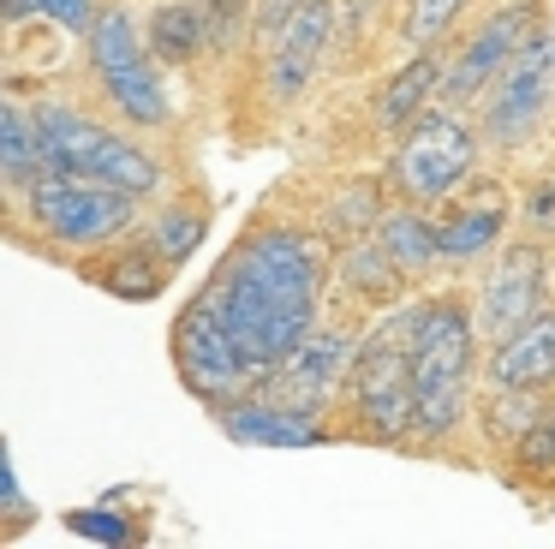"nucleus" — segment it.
<instances>
[{
  "instance_id": "obj_18",
  "label": "nucleus",
  "mask_w": 555,
  "mask_h": 549,
  "mask_svg": "<svg viewBox=\"0 0 555 549\" xmlns=\"http://www.w3.org/2000/svg\"><path fill=\"white\" fill-rule=\"evenodd\" d=\"M144 48L156 66H192L209 48V24H204V0H162L144 24Z\"/></svg>"
},
{
  "instance_id": "obj_31",
  "label": "nucleus",
  "mask_w": 555,
  "mask_h": 549,
  "mask_svg": "<svg viewBox=\"0 0 555 549\" xmlns=\"http://www.w3.org/2000/svg\"><path fill=\"white\" fill-rule=\"evenodd\" d=\"M7 24H13V0H0V30H7Z\"/></svg>"
},
{
  "instance_id": "obj_29",
  "label": "nucleus",
  "mask_w": 555,
  "mask_h": 549,
  "mask_svg": "<svg viewBox=\"0 0 555 549\" xmlns=\"http://www.w3.org/2000/svg\"><path fill=\"white\" fill-rule=\"evenodd\" d=\"M526 465H555V406L531 418V430H526Z\"/></svg>"
},
{
  "instance_id": "obj_7",
  "label": "nucleus",
  "mask_w": 555,
  "mask_h": 549,
  "mask_svg": "<svg viewBox=\"0 0 555 549\" xmlns=\"http://www.w3.org/2000/svg\"><path fill=\"white\" fill-rule=\"evenodd\" d=\"M555 114V18H538V30L502 60L478 95V131L495 150L526 143L543 119Z\"/></svg>"
},
{
  "instance_id": "obj_17",
  "label": "nucleus",
  "mask_w": 555,
  "mask_h": 549,
  "mask_svg": "<svg viewBox=\"0 0 555 549\" xmlns=\"http://www.w3.org/2000/svg\"><path fill=\"white\" fill-rule=\"evenodd\" d=\"M328 274H335V281L347 286V298H359V305H395V298L406 293V274H400L395 257L376 245V233L340 239V257L328 263Z\"/></svg>"
},
{
  "instance_id": "obj_16",
  "label": "nucleus",
  "mask_w": 555,
  "mask_h": 549,
  "mask_svg": "<svg viewBox=\"0 0 555 549\" xmlns=\"http://www.w3.org/2000/svg\"><path fill=\"white\" fill-rule=\"evenodd\" d=\"M78 281L102 286V293H114V298H132V305H150V298L168 293L173 269L150 251V239H132V245L108 239V245H96V251L78 257Z\"/></svg>"
},
{
  "instance_id": "obj_4",
  "label": "nucleus",
  "mask_w": 555,
  "mask_h": 549,
  "mask_svg": "<svg viewBox=\"0 0 555 549\" xmlns=\"http://www.w3.org/2000/svg\"><path fill=\"white\" fill-rule=\"evenodd\" d=\"M424 305L430 298H418V305H400L395 298V310L364 334L347 365L340 388H347L352 424L371 442H400L412 430V334L424 322Z\"/></svg>"
},
{
  "instance_id": "obj_25",
  "label": "nucleus",
  "mask_w": 555,
  "mask_h": 549,
  "mask_svg": "<svg viewBox=\"0 0 555 549\" xmlns=\"http://www.w3.org/2000/svg\"><path fill=\"white\" fill-rule=\"evenodd\" d=\"M18 18H49L61 24V30H90V18H96V0H13V24Z\"/></svg>"
},
{
  "instance_id": "obj_27",
  "label": "nucleus",
  "mask_w": 555,
  "mask_h": 549,
  "mask_svg": "<svg viewBox=\"0 0 555 549\" xmlns=\"http://www.w3.org/2000/svg\"><path fill=\"white\" fill-rule=\"evenodd\" d=\"M30 520H37V508L25 501V489H18V477H13V460L0 448V532H25Z\"/></svg>"
},
{
  "instance_id": "obj_13",
  "label": "nucleus",
  "mask_w": 555,
  "mask_h": 549,
  "mask_svg": "<svg viewBox=\"0 0 555 549\" xmlns=\"http://www.w3.org/2000/svg\"><path fill=\"white\" fill-rule=\"evenodd\" d=\"M328 48H335V0H305V7L263 42L269 95H275L281 107L299 102V95L311 90V78L323 72Z\"/></svg>"
},
{
  "instance_id": "obj_8",
  "label": "nucleus",
  "mask_w": 555,
  "mask_h": 549,
  "mask_svg": "<svg viewBox=\"0 0 555 549\" xmlns=\"http://www.w3.org/2000/svg\"><path fill=\"white\" fill-rule=\"evenodd\" d=\"M478 162V131L454 114V107H424L400 126L395 162H388V186L400 203H442Z\"/></svg>"
},
{
  "instance_id": "obj_2",
  "label": "nucleus",
  "mask_w": 555,
  "mask_h": 549,
  "mask_svg": "<svg viewBox=\"0 0 555 549\" xmlns=\"http://www.w3.org/2000/svg\"><path fill=\"white\" fill-rule=\"evenodd\" d=\"M478 370V329L460 298H430L412 334V430L424 442H442L460 430Z\"/></svg>"
},
{
  "instance_id": "obj_23",
  "label": "nucleus",
  "mask_w": 555,
  "mask_h": 549,
  "mask_svg": "<svg viewBox=\"0 0 555 549\" xmlns=\"http://www.w3.org/2000/svg\"><path fill=\"white\" fill-rule=\"evenodd\" d=\"M376 215H383V191L376 186H340V197L328 203V215H323V227H328V239H359V233H371L376 227Z\"/></svg>"
},
{
  "instance_id": "obj_1",
  "label": "nucleus",
  "mask_w": 555,
  "mask_h": 549,
  "mask_svg": "<svg viewBox=\"0 0 555 549\" xmlns=\"http://www.w3.org/2000/svg\"><path fill=\"white\" fill-rule=\"evenodd\" d=\"M197 293L216 305L233 353L245 358L251 382L275 370L323 317L328 293V245L305 227H251L228 257L216 263Z\"/></svg>"
},
{
  "instance_id": "obj_3",
  "label": "nucleus",
  "mask_w": 555,
  "mask_h": 549,
  "mask_svg": "<svg viewBox=\"0 0 555 549\" xmlns=\"http://www.w3.org/2000/svg\"><path fill=\"white\" fill-rule=\"evenodd\" d=\"M30 131H37L42 167H61L78 179H102V186L132 191L138 203L162 197V162L150 155V143L108 131L73 102H37L30 107Z\"/></svg>"
},
{
  "instance_id": "obj_12",
  "label": "nucleus",
  "mask_w": 555,
  "mask_h": 549,
  "mask_svg": "<svg viewBox=\"0 0 555 549\" xmlns=\"http://www.w3.org/2000/svg\"><path fill=\"white\" fill-rule=\"evenodd\" d=\"M543 305H550V257H543V245L519 239V245L502 251V263H495L490 281H483L472 329H478V341H502V334H514L526 317H538Z\"/></svg>"
},
{
  "instance_id": "obj_30",
  "label": "nucleus",
  "mask_w": 555,
  "mask_h": 549,
  "mask_svg": "<svg viewBox=\"0 0 555 549\" xmlns=\"http://www.w3.org/2000/svg\"><path fill=\"white\" fill-rule=\"evenodd\" d=\"M531 215H538V221H555V179H550V186H538V197H531Z\"/></svg>"
},
{
  "instance_id": "obj_14",
  "label": "nucleus",
  "mask_w": 555,
  "mask_h": 549,
  "mask_svg": "<svg viewBox=\"0 0 555 549\" xmlns=\"http://www.w3.org/2000/svg\"><path fill=\"white\" fill-rule=\"evenodd\" d=\"M483 382H490V394H543V388H555V310L550 305H543L538 317H526L514 334L490 341Z\"/></svg>"
},
{
  "instance_id": "obj_9",
  "label": "nucleus",
  "mask_w": 555,
  "mask_h": 549,
  "mask_svg": "<svg viewBox=\"0 0 555 549\" xmlns=\"http://www.w3.org/2000/svg\"><path fill=\"white\" fill-rule=\"evenodd\" d=\"M168 358H173V376L185 382V394H192V400H204L209 412H216V406H228V400H240V394L251 388V370H245V358L233 353L228 329H221L216 305H209L204 293L185 298V310L173 317Z\"/></svg>"
},
{
  "instance_id": "obj_28",
  "label": "nucleus",
  "mask_w": 555,
  "mask_h": 549,
  "mask_svg": "<svg viewBox=\"0 0 555 549\" xmlns=\"http://www.w3.org/2000/svg\"><path fill=\"white\" fill-rule=\"evenodd\" d=\"M66 525H73L78 537H102V544H126V520L120 513H102V508H78V513H66Z\"/></svg>"
},
{
  "instance_id": "obj_10",
  "label": "nucleus",
  "mask_w": 555,
  "mask_h": 549,
  "mask_svg": "<svg viewBox=\"0 0 555 549\" xmlns=\"http://www.w3.org/2000/svg\"><path fill=\"white\" fill-rule=\"evenodd\" d=\"M352 353H359V334L323 329V322H317V329L305 334V341L293 346V353L281 358L275 370H263L251 388L269 394V400H281V406H299V412H317V418H323V406L335 400L340 382H347Z\"/></svg>"
},
{
  "instance_id": "obj_11",
  "label": "nucleus",
  "mask_w": 555,
  "mask_h": 549,
  "mask_svg": "<svg viewBox=\"0 0 555 549\" xmlns=\"http://www.w3.org/2000/svg\"><path fill=\"white\" fill-rule=\"evenodd\" d=\"M543 7L538 0H507V7H495L490 18L478 24V30L466 36V48H460L454 60H442V84H436V102H478L483 84L502 72V60L514 54L519 42H526L531 30H538Z\"/></svg>"
},
{
  "instance_id": "obj_26",
  "label": "nucleus",
  "mask_w": 555,
  "mask_h": 549,
  "mask_svg": "<svg viewBox=\"0 0 555 549\" xmlns=\"http://www.w3.org/2000/svg\"><path fill=\"white\" fill-rule=\"evenodd\" d=\"M204 24H209V48L228 54L251 24V0H204Z\"/></svg>"
},
{
  "instance_id": "obj_21",
  "label": "nucleus",
  "mask_w": 555,
  "mask_h": 549,
  "mask_svg": "<svg viewBox=\"0 0 555 549\" xmlns=\"http://www.w3.org/2000/svg\"><path fill=\"white\" fill-rule=\"evenodd\" d=\"M204 233H209V215H204V203H162V209L144 221V239H150V251H156V257L168 263L173 274H180L185 263L197 257V245H204Z\"/></svg>"
},
{
  "instance_id": "obj_5",
  "label": "nucleus",
  "mask_w": 555,
  "mask_h": 549,
  "mask_svg": "<svg viewBox=\"0 0 555 549\" xmlns=\"http://www.w3.org/2000/svg\"><path fill=\"white\" fill-rule=\"evenodd\" d=\"M18 197H25L30 227H37L42 239H54L61 251H96V245H108V239H126L138 227V209H144L132 191L61 174V167H42L37 179H25Z\"/></svg>"
},
{
  "instance_id": "obj_22",
  "label": "nucleus",
  "mask_w": 555,
  "mask_h": 549,
  "mask_svg": "<svg viewBox=\"0 0 555 549\" xmlns=\"http://www.w3.org/2000/svg\"><path fill=\"white\" fill-rule=\"evenodd\" d=\"M502 233H507L502 203H472V209L448 215V221L436 227V257L442 263H472V257H483V251H495Z\"/></svg>"
},
{
  "instance_id": "obj_19",
  "label": "nucleus",
  "mask_w": 555,
  "mask_h": 549,
  "mask_svg": "<svg viewBox=\"0 0 555 549\" xmlns=\"http://www.w3.org/2000/svg\"><path fill=\"white\" fill-rule=\"evenodd\" d=\"M371 233H376V245H383L388 257H395V269L406 274V281H412V274H424V269H436V263H442V257H436V221L418 209V203H400V209H383V215H376V227H371Z\"/></svg>"
},
{
  "instance_id": "obj_15",
  "label": "nucleus",
  "mask_w": 555,
  "mask_h": 549,
  "mask_svg": "<svg viewBox=\"0 0 555 549\" xmlns=\"http://www.w3.org/2000/svg\"><path fill=\"white\" fill-rule=\"evenodd\" d=\"M216 424L228 430L233 442H245V448H311V442L328 436L317 412L281 406V400H269V394H257V388H245L240 400L216 406Z\"/></svg>"
},
{
  "instance_id": "obj_6",
  "label": "nucleus",
  "mask_w": 555,
  "mask_h": 549,
  "mask_svg": "<svg viewBox=\"0 0 555 549\" xmlns=\"http://www.w3.org/2000/svg\"><path fill=\"white\" fill-rule=\"evenodd\" d=\"M90 72H96L108 107L126 119V126H168L173 102H168V84H162V66L150 60L144 30L126 7H96L90 18Z\"/></svg>"
},
{
  "instance_id": "obj_20",
  "label": "nucleus",
  "mask_w": 555,
  "mask_h": 549,
  "mask_svg": "<svg viewBox=\"0 0 555 549\" xmlns=\"http://www.w3.org/2000/svg\"><path fill=\"white\" fill-rule=\"evenodd\" d=\"M442 60L436 48H418V54L406 60V66L395 72V78L383 84V95H376V119H383L388 131H400L412 114H424V107L436 102V84H442Z\"/></svg>"
},
{
  "instance_id": "obj_24",
  "label": "nucleus",
  "mask_w": 555,
  "mask_h": 549,
  "mask_svg": "<svg viewBox=\"0 0 555 549\" xmlns=\"http://www.w3.org/2000/svg\"><path fill=\"white\" fill-rule=\"evenodd\" d=\"M466 12V0H406V18H400V42L406 48H436L454 18Z\"/></svg>"
}]
</instances>
